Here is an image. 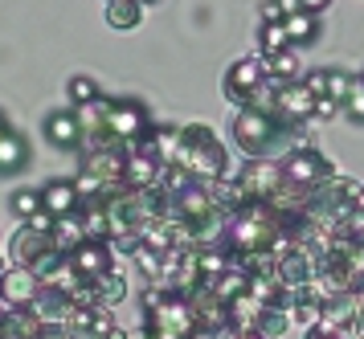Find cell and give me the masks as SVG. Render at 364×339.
<instances>
[{
    "label": "cell",
    "mask_w": 364,
    "mask_h": 339,
    "mask_svg": "<svg viewBox=\"0 0 364 339\" xmlns=\"http://www.w3.org/2000/svg\"><path fill=\"white\" fill-rule=\"evenodd\" d=\"M291 131H295V123H287L279 114H262L254 107H242L237 119H233V139L250 160H282L295 147Z\"/></svg>",
    "instance_id": "obj_1"
},
{
    "label": "cell",
    "mask_w": 364,
    "mask_h": 339,
    "mask_svg": "<svg viewBox=\"0 0 364 339\" xmlns=\"http://www.w3.org/2000/svg\"><path fill=\"white\" fill-rule=\"evenodd\" d=\"M172 163L188 168L193 180H205V184L230 176V151H225L221 135L209 123H188V127H181V147H176V160Z\"/></svg>",
    "instance_id": "obj_2"
},
{
    "label": "cell",
    "mask_w": 364,
    "mask_h": 339,
    "mask_svg": "<svg viewBox=\"0 0 364 339\" xmlns=\"http://www.w3.org/2000/svg\"><path fill=\"white\" fill-rule=\"evenodd\" d=\"M282 176L299 184V188H319V184H328L336 176V163L319 151V147H295V151H287L279 160Z\"/></svg>",
    "instance_id": "obj_3"
},
{
    "label": "cell",
    "mask_w": 364,
    "mask_h": 339,
    "mask_svg": "<svg viewBox=\"0 0 364 339\" xmlns=\"http://www.w3.org/2000/svg\"><path fill=\"white\" fill-rule=\"evenodd\" d=\"M107 127L115 131L123 144H135L151 127V111L139 98H107Z\"/></svg>",
    "instance_id": "obj_4"
},
{
    "label": "cell",
    "mask_w": 364,
    "mask_h": 339,
    "mask_svg": "<svg viewBox=\"0 0 364 339\" xmlns=\"http://www.w3.org/2000/svg\"><path fill=\"white\" fill-rule=\"evenodd\" d=\"M262 82H266V62L262 58H242V62L230 65V74H225V82H221V90H225V98L242 111V107L250 102V95H254Z\"/></svg>",
    "instance_id": "obj_5"
},
{
    "label": "cell",
    "mask_w": 364,
    "mask_h": 339,
    "mask_svg": "<svg viewBox=\"0 0 364 339\" xmlns=\"http://www.w3.org/2000/svg\"><path fill=\"white\" fill-rule=\"evenodd\" d=\"M233 176L242 180V188H246L254 200H270V196L287 184L279 160H250L246 168H242V172H233Z\"/></svg>",
    "instance_id": "obj_6"
},
{
    "label": "cell",
    "mask_w": 364,
    "mask_h": 339,
    "mask_svg": "<svg viewBox=\"0 0 364 339\" xmlns=\"http://www.w3.org/2000/svg\"><path fill=\"white\" fill-rule=\"evenodd\" d=\"M70 262H74V270L82 278H90V282H99L102 274H111L119 266V254L111 249V242H95V237H86L74 254H70Z\"/></svg>",
    "instance_id": "obj_7"
},
{
    "label": "cell",
    "mask_w": 364,
    "mask_h": 339,
    "mask_svg": "<svg viewBox=\"0 0 364 339\" xmlns=\"http://www.w3.org/2000/svg\"><path fill=\"white\" fill-rule=\"evenodd\" d=\"M41 278H37L33 266H4V274H0V294L13 303V307H29L37 294H41Z\"/></svg>",
    "instance_id": "obj_8"
},
{
    "label": "cell",
    "mask_w": 364,
    "mask_h": 339,
    "mask_svg": "<svg viewBox=\"0 0 364 339\" xmlns=\"http://www.w3.org/2000/svg\"><path fill=\"white\" fill-rule=\"evenodd\" d=\"M46 139H50L58 151H82L86 131L78 123V111H53L46 114Z\"/></svg>",
    "instance_id": "obj_9"
},
{
    "label": "cell",
    "mask_w": 364,
    "mask_h": 339,
    "mask_svg": "<svg viewBox=\"0 0 364 339\" xmlns=\"http://www.w3.org/2000/svg\"><path fill=\"white\" fill-rule=\"evenodd\" d=\"M279 114L287 123H311L315 119V95L307 90V82H287L279 86Z\"/></svg>",
    "instance_id": "obj_10"
},
{
    "label": "cell",
    "mask_w": 364,
    "mask_h": 339,
    "mask_svg": "<svg viewBox=\"0 0 364 339\" xmlns=\"http://www.w3.org/2000/svg\"><path fill=\"white\" fill-rule=\"evenodd\" d=\"M82 168H90L95 176L107 184L123 188V172H127V147H99V151H82Z\"/></svg>",
    "instance_id": "obj_11"
},
{
    "label": "cell",
    "mask_w": 364,
    "mask_h": 339,
    "mask_svg": "<svg viewBox=\"0 0 364 339\" xmlns=\"http://www.w3.org/2000/svg\"><path fill=\"white\" fill-rule=\"evenodd\" d=\"M168 163L151 160V156H139V151H127V172H123V188L132 193H144V188H156L160 176H164Z\"/></svg>",
    "instance_id": "obj_12"
},
{
    "label": "cell",
    "mask_w": 364,
    "mask_h": 339,
    "mask_svg": "<svg viewBox=\"0 0 364 339\" xmlns=\"http://www.w3.org/2000/svg\"><path fill=\"white\" fill-rule=\"evenodd\" d=\"M50 249H53V242L46 237V233H37V229L21 225L17 237H13V245H9V262H13V266H33V262L46 258Z\"/></svg>",
    "instance_id": "obj_13"
},
{
    "label": "cell",
    "mask_w": 364,
    "mask_h": 339,
    "mask_svg": "<svg viewBox=\"0 0 364 339\" xmlns=\"http://www.w3.org/2000/svg\"><path fill=\"white\" fill-rule=\"evenodd\" d=\"M29 311H33L37 319L46 327H62L66 323V315L74 311V303H70L66 291H53V286H41V294H37L33 303H29Z\"/></svg>",
    "instance_id": "obj_14"
},
{
    "label": "cell",
    "mask_w": 364,
    "mask_h": 339,
    "mask_svg": "<svg viewBox=\"0 0 364 339\" xmlns=\"http://www.w3.org/2000/svg\"><path fill=\"white\" fill-rule=\"evenodd\" d=\"M41 200H46V212H53V217H70V212L82 209V196H78L74 180H50L41 188Z\"/></svg>",
    "instance_id": "obj_15"
},
{
    "label": "cell",
    "mask_w": 364,
    "mask_h": 339,
    "mask_svg": "<svg viewBox=\"0 0 364 339\" xmlns=\"http://www.w3.org/2000/svg\"><path fill=\"white\" fill-rule=\"evenodd\" d=\"M29 168V139L21 131H4L0 135V176H17Z\"/></svg>",
    "instance_id": "obj_16"
},
{
    "label": "cell",
    "mask_w": 364,
    "mask_h": 339,
    "mask_svg": "<svg viewBox=\"0 0 364 339\" xmlns=\"http://www.w3.org/2000/svg\"><path fill=\"white\" fill-rule=\"evenodd\" d=\"M282 25H287V37H291V45H295V49H299V45H311L315 37L323 33V25H319V13H307V9L291 13Z\"/></svg>",
    "instance_id": "obj_17"
},
{
    "label": "cell",
    "mask_w": 364,
    "mask_h": 339,
    "mask_svg": "<svg viewBox=\"0 0 364 339\" xmlns=\"http://www.w3.org/2000/svg\"><path fill=\"white\" fill-rule=\"evenodd\" d=\"M266 78L274 86H287V82H299V58H295V45L291 49H279V53H266Z\"/></svg>",
    "instance_id": "obj_18"
},
{
    "label": "cell",
    "mask_w": 364,
    "mask_h": 339,
    "mask_svg": "<svg viewBox=\"0 0 364 339\" xmlns=\"http://www.w3.org/2000/svg\"><path fill=\"white\" fill-rule=\"evenodd\" d=\"M205 286H209V291H213L217 298L225 303V307H230V303H233V298H237V294H246V291H250V274H246V270H237V266H230L225 274L209 278Z\"/></svg>",
    "instance_id": "obj_19"
},
{
    "label": "cell",
    "mask_w": 364,
    "mask_h": 339,
    "mask_svg": "<svg viewBox=\"0 0 364 339\" xmlns=\"http://www.w3.org/2000/svg\"><path fill=\"white\" fill-rule=\"evenodd\" d=\"M53 249H62V254H74L78 245L86 242V229L78 221V212H70V217H58V225H53Z\"/></svg>",
    "instance_id": "obj_20"
},
{
    "label": "cell",
    "mask_w": 364,
    "mask_h": 339,
    "mask_svg": "<svg viewBox=\"0 0 364 339\" xmlns=\"http://www.w3.org/2000/svg\"><path fill=\"white\" fill-rule=\"evenodd\" d=\"M139 21H144V4H139V0H111V4H107V25H111V29L127 33V29H135Z\"/></svg>",
    "instance_id": "obj_21"
},
{
    "label": "cell",
    "mask_w": 364,
    "mask_h": 339,
    "mask_svg": "<svg viewBox=\"0 0 364 339\" xmlns=\"http://www.w3.org/2000/svg\"><path fill=\"white\" fill-rule=\"evenodd\" d=\"M291 307H262V315H258V323H254V331H262L266 339H279V335H287L291 331Z\"/></svg>",
    "instance_id": "obj_22"
},
{
    "label": "cell",
    "mask_w": 364,
    "mask_h": 339,
    "mask_svg": "<svg viewBox=\"0 0 364 339\" xmlns=\"http://www.w3.org/2000/svg\"><path fill=\"white\" fill-rule=\"evenodd\" d=\"M95 286H99V303H102V307L123 303V298H127V274H123V266H115L111 274H102Z\"/></svg>",
    "instance_id": "obj_23"
},
{
    "label": "cell",
    "mask_w": 364,
    "mask_h": 339,
    "mask_svg": "<svg viewBox=\"0 0 364 339\" xmlns=\"http://www.w3.org/2000/svg\"><path fill=\"white\" fill-rule=\"evenodd\" d=\"M9 209H13V217H17V221H29V217H37V212L46 209L41 188H17V193L9 196Z\"/></svg>",
    "instance_id": "obj_24"
},
{
    "label": "cell",
    "mask_w": 364,
    "mask_h": 339,
    "mask_svg": "<svg viewBox=\"0 0 364 339\" xmlns=\"http://www.w3.org/2000/svg\"><path fill=\"white\" fill-rule=\"evenodd\" d=\"M66 95H70V102H74V107H82V102L102 98V86L90 78V74H74V78H70V86H66Z\"/></svg>",
    "instance_id": "obj_25"
},
{
    "label": "cell",
    "mask_w": 364,
    "mask_h": 339,
    "mask_svg": "<svg viewBox=\"0 0 364 339\" xmlns=\"http://www.w3.org/2000/svg\"><path fill=\"white\" fill-rule=\"evenodd\" d=\"M78 111V123H82L86 135H95V131L107 127V98H95V102H82V107H74Z\"/></svg>",
    "instance_id": "obj_26"
},
{
    "label": "cell",
    "mask_w": 364,
    "mask_h": 339,
    "mask_svg": "<svg viewBox=\"0 0 364 339\" xmlns=\"http://www.w3.org/2000/svg\"><path fill=\"white\" fill-rule=\"evenodd\" d=\"M258 41H262V58L266 53H279V49H291V37H287L282 21H266L262 29H258Z\"/></svg>",
    "instance_id": "obj_27"
},
{
    "label": "cell",
    "mask_w": 364,
    "mask_h": 339,
    "mask_svg": "<svg viewBox=\"0 0 364 339\" xmlns=\"http://www.w3.org/2000/svg\"><path fill=\"white\" fill-rule=\"evenodd\" d=\"M352 70H344V65H328V98H336V102H344L348 95H352Z\"/></svg>",
    "instance_id": "obj_28"
},
{
    "label": "cell",
    "mask_w": 364,
    "mask_h": 339,
    "mask_svg": "<svg viewBox=\"0 0 364 339\" xmlns=\"http://www.w3.org/2000/svg\"><path fill=\"white\" fill-rule=\"evenodd\" d=\"M344 114L356 123V127H364V70L352 78V95L344 98Z\"/></svg>",
    "instance_id": "obj_29"
},
{
    "label": "cell",
    "mask_w": 364,
    "mask_h": 339,
    "mask_svg": "<svg viewBox=\"0 0 364 339\" xmlns=\"http://www.w3.org/2000/svg\"><path fill=\"white\" fill-rule=\"evenodd\" d=\"M303 82H307V90H311L315 98H328V65H323V70H307Z\"/></svg>",
    "instance_id": "obj_30"
},
{
    "label": "cell",
    "mask_w": 364,
    "mask_h": 339,
    "mask_svg": "<svg viewBox=\"0 0 364 339\" xmlns=\"http://www.w3.org/2000/svg\"><path fill=\"white\" fill-rule=\"evenodd\" d=\"M336 114H344V102H336V98H315V119H319V123H328Z\"/></svg>",
    "instance_id": "obj_31"
},
{
    "label": "cell",
    "mask_w": 364,
    "mask_h": 339,
    "mask_svg": "<svg viewBox=\"0 0 364 339\" xmlns=\"http://www.w3.org/2000/svg\"><path fill=\"white\" fill-rule=\"evenodd\" d=\"M344 233H348V237H352V242H360V245H364V209H356V212H352V217H348Z\"/></svg>",
    "instance_id": "obj_32"
},
{
    "label": "cell",
    "mask_w": 364,
    "mask_h": 339,
    "mask_svg": "<svg viewBox=\"0 0 364 339\" xmlns=\"http://www.w3.org/2000/svg\"><path fill=\"white\" fill-rule=\"evenodd\" d=\"M258 21H287V13H282V4L279 0H262V9H258Z\"/></svg>",
    "instance_id": "obj_33"
},
{
    "label": "cell",
    "mask_w": 364,
    "mask_h": 339,
    "mask_svg": "<svg viewBox=\"0 0 364 339\" xmlns=\"http://www.w3.org/2000/svg\"><path fill=\"white\" fill-rule=\"evenodd\" d=\"M307 339H356V327H340V331H336V335H323V331H307Z\"/></svg>",
    "instance_id": "obj_34"
},
{
    "label": "cell",
    "mask_w": 364,
    "mask_h": 339,
    "mask_svg": "<svg viewBox=\"0 0 364 339\" xmlns=\"http://www.w3.org/2000/svg\"><path fill=\"white\" fill-rule=\"evenodd\" d=\"M299 4H303L307 13H323V9H328L331 0H299Z\"/></svg>",
    "instance_id": "obj_35"
},
{
    "label": "cell",
    "mask_w": 364,
    "mask_h": 339,
    "mask_svg": "<svg viewBox=\"0 0 364 339\" xmlns=\"http://www.w3.org/2000/svg\"><path fill=\"white\" fill-rule=\"evenodd\" d=\"M356 339H364V291H360V311H356Z\"/></svg>",
    "instance_id": "obj_36"
},
{
    "label": "cell",
    "mask_w": 364,
    "mask_h": 339,
    "mask_svg": "<svg viewBox=\"0 0 364 339\" xmlns=\"http://www.w3.org/2000/svg\"><path fill=\"white\" fill-rule=\"evenodd\" d=\"M144 339H181V335H172V331H160V327H148V335Z\"/></svg>",
    "instance_id": "obj_37"
},
{
    "label": "cell",
    "mask_w": 364,
    "mask_h": 339,
    "mask_svg": "<svg viewBox=\"0 0 364 339\" xmlns=\"http://www.w3.org/2000/svg\"><path fill=\"white\" fill-rule=\"evenodd\" d=\"M279 4H282V13H287V16H291V13H299V9H303L299 0H279Z\"/></svg>",
    "instance_id": "obj_38"
},
{
    "label": "cell",
    "mask_w": 364,
    "mask_h": 339,
    "mask_svg": "<svg viewBox=\"0 0 364 339\" xmlns=\"http://www.w3.org/2000/svg\"><path fill=\"white\" fill-rule=\"evenodd\" d=\"M233 339H266V335H262V331H254V327H250V331H237Z\"/></svg>",
    "instance_id": "obj_39"
},
{
    "label": "cell",
    "mask_w": 364,
    "mask_h": 339,
    "mask_svg": "<svg viewBox=\"0 0 364 339\" xmlns=\"http://www.w3.org/2000/svg\"><path fill=\"white\" fill-rule=\"evenodd\" d=\"M0 339H25V335H21V331H13V327H9V331H0Z\"/></svg>",
    "instance_id": "obj_40"
},
{
    "label": "cell",
    "mask_w": 364,
    "mask_h": 339,
    "mask_svg": "<svg viewBox=\"0 0 364 339\" xmlns=\"http://www.w3.org/2000/svg\"><path fill=\"white\" fill-rule=\"evenodd\" d=\"M4 131H13V127H9V119H4V111H0V135H4Z\"/></svg>",
    "instance_id": "obj_41"
},
{
    "label": "cell",
    "mask_w": 364,
    "mask_h": 339,
    "mask_svg": "<svg viewBox=\"0 0 364 339\" xmlns=\"http://www.w3.org/2000/svg\"><path fill=\"white\" fill-rule=\"evenodd\" d=\"M356 209H364V188H360V196H356Z\"/></svg>",
    "instance_id": "obj_42"
},
{
    "label": "cell",
    "mask_w": 364,
    "mask_h": 339,
    "mask_svg": "<svg viewBox=\"0 0 364 339\" xmlns=\"http://www.w3.org/2000/svg\"><path fill=\"white\" fill-rule=\"evenodd\" d=\"M139 4H144V9H148V4H156V0H139Z\"/></svg>",
    "instance_id": "obj_43"
},
{
    "label": "cell",
    "mask_w": 364,
    "mask_h": 339,
    "mask_svg": "<svg viewBox=\"0 0 364 339\" xmlns=\"http://www.w3.org/2000/svg\"><path fill=\"white\" fill-rule=\"evenodd\" d=\"M0 274H4V262H0Z\"/></svg>",
    "instance_id": "obj_44"
},
{
    "label": "cell",
    "mask_w": 364,
    "mask_h": 339,
    "mask_svg": "<svg viewBox=\"0 0 364 339\" xmlns=\"http://www.w3.org/2000/svg\"><path fill=\"white\" fill-rule=\"evenodd\" d=\"M107 4H111V0H107Z\"/></svg>",
    "instance_id": "obj_45"
}]
</instances>
